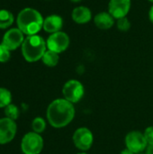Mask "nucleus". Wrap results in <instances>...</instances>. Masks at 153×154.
<instances>
[{
  "label": "nucleus",
  "instance_id": "f257e3e1",
  "mask_svg": "<svg viewBox=\"0 0 153 154\" xmlns=\"http://www.w3.org/2000/svg\"><path fill=\"white\" fill-rule=\"evenodd\" d=\"M76 110L74 105L65 98H58L52 101L46 112L49 124L54 128H63L69 125L74 119Z\"/></svg>",
  "mask_w": 153,
  "mask_h": 154
},
{
  "label": "nucleus",
  "instance_id": "f03ea898",
  "mask_svg": "<svg viewBox=\"0 0 153 154\" xmlns=\"http://www.w3.org/2000/svg\"><path fill=\"white\" fill-rule=\"evenodd\" d=\"M43 21L40 12L29 7L23 9L16 19L18 28L27 36L37 34L43 27Z\"/></svg>",
  "mask_w": 153,
  "mask_h": 154
},
{
  "label": "nucleus",
  "instance_id": "7ed1b4c3",
  "mask_svg": "<svg viewBox=\"0 0 153 154\" xmlns=\"http://www.w3.org/2000/svg\"><path fill=\"white\" fill-rule=\"evenodd\" d=\"M47 48L44 39L37 34L28 35L22 44V53L28 62H35L41 60Z\"/></svg>",
  "mask_w": 153,
  "mask_h": 154
},
{
  "label": "nucleus",
  "instance_id": "20e7f679",
  "mask_svg": "<svg viewBox=\"0 0 153 154\" xmlns=\"http://www.w3.org/2000/svg\"><path fill=\"white\" fill-rule=\"evenodd\" d=\"M62 94L66 100L72 104L79 102L85 94L83 84L77 79H70L67 81L62 88Z\"/></svg>",
  "mask_w": 153,
  "mask_h": 154
},
{
  "label": "nucleus",
  "instance_id": "39448f33",
  "mask_svg": "<svg viewBox=\"0 0 153 154\" xmlns=\"http://www.w3.org/2000/svg\"><path fill=\"white\" fill-rule=\"evenodd\" d=\"M21 148L24 154L41 153L43 148V139L40 134L28 133L22 139Z\"/></svg>",
  "mask_w": 153,
  "mask_h": 154
},
{
  "label": "nucleus",
  "instance_id": "423d86ee",
  "mask_svg": "<svg viewBox=\"0 0 153 154\" xmlns=\"http://www.w3.org/2000/svg\"><path fill=\"white\" fill-rule=\"evenodd\" d=\"M124 142L126 148L134 154L143 152L148 147L144 134L140 131H132L128 133L125 136Z\"/></svg>",
  "mask_w": 153,
  "mask_h": 154
},
{
  "label": "nucleus",
  "instance_id": "0eeeda50",
  "mask_svg": "<svg viewBox=\"0 0 153 154\" xmlns=\"http://www.w3.org/2000/svg\"><path fill=\"white\" fill-rule=\"evenodd\" d=\"M72 141L77 149L85 152L92 147L94 143V135L88 128L79 127L74 132Z\"/></svg>",
  "mask_w": 153,
  "mask_h": 154
},
{
  "label": "nucleus",
  "instance_id": "6e6552de",
  "mask_svg": "<svg viewBox=\"0 0 153 154\" xmlns=\"http://www.w3.org/2000/svg\"><path fill=\"white\" fill-rule=\"evenodd\" d=\"M48 50L60 53L65 51L69 46V37L64 32L51 33L46 41Z\"/></svg>",
  "mask_w": 153,
  "mask_h": 154
},
{
  "label": "nucleus",
  "instance_id": "1a4fd4ad",
  "mask_svg": "<svg viewBox=\"0 0 153 154\" xmlns=\"http://www.w3.org/2000/svg\"><path fill=\"white\" fill-rule=\"evenodd\" d=\"M24 39L23 33L19 28H12L5 33L2 44L9 51H14L23 44Z\"/></svg>",
  "mask_w": 153,
  "mask_h": 154
},
{
  "label": "nucleus",
  "instance_id": "9d476101",
  "mask_svg": "<svg viewBox=\"0 0 153 154\" xmlns=\"http://www.w3.org/2000/svg\"><path fill=\"white\" fill-rule=\"evenodd\" d=\"M16 124L9 118L0 119V144L10 143L16 134Z\"/></svg>",
  "mask_w": 153,
  "mask_h": 154
},
{
  "label": "nucleus",
  "instance_id": "9b49d317",
  "mask_svg": "<svg viewBox=\"0 0 153 154\" xmlns=\"http://www.w3.org/2000/svg\"><path fill=\"white\" fill-rule=\"evenodd\" d=\"M131 8V0H110L108 5L109 14L115 19L125 17Z\"/></svg>",
  "mask_w": 153,
  "mask_h": 154
},
{
  "label": "nucleus",
  "instance_id": "f8f14e48",
  "mask_svg": "<svg viewBox=\"0 0 153 154\" xmlns=\"http://www.w3.org/2000/svg\"><path fill=\"white\" fill-rule=\"evenodd\" d=\"M63 27V20L60 15L51 14L47 16L43 21V29L45 32L50 33H54L60 32Z\"/></svg>",
  "mask_w": 153,
  "mask_h": 154
},
{
  "label": "nucleus",
  "instance_id": "ddd939ff",
  "mask_svg": "<svg viewBox=\"0 0 153 154\" xmlns=\"http://www.w3.org/2000/svg\"><path fill=\"white\" fill-rule=\"evenodd\" d=\"M94 23L97 28L101 30H108L115 24V18L109 14V12H100L95 16Z\"/></svg>",
  "mask_w": 153,
  "mask_h": 154
},
{
  "label": "nucleus",
  "instance_id": "4468645a",
  "mask_svg": "<svg viewBox=\"0 0 153 154\" xmlns=\"http://www.w3.org/2000/svg\"><path fill=\"white\" fill-rule=\"evenodd\" d=\"M72 19L78 24L88 23L92 19V13L89 8L86 6H78L72 11Z\"/></svg>",
  "mask_w": 153,
  "mask_h": 154
},
{
  "label": "nucleus",
  "instance_id": "2eb2a0df",
  "mask_svg": "<svg viewBox=\"0 0 153 154\" xmlns=\"http://www.w3.org/2000/svg\"><path fill=\"white\" fill-rule=\"evenodd\" d=\"M42 62L48 66V67H55L60 60V57H59V53L52 51L50 50H48L45 51V53L43 54L42 58Z\"/></svg>",
  "mask_w": 153,
  "mask_h": 154
},
{
  "label": "nucleus",
  "instance_id": "dca6fc26",
  "mask_svg": "<svg viewBox=\"0 0 153 154\" xmlns=\"http://www.w3.org/2000/svg\"><path fill=\"white\" fill-rule=\"evenodd\" d=\"M14 23L13 14L5 9L0 10V29H5L11 26Z\"/></svg>",
  "mask_w": 153,
  "mask_h": 154
},
{
  "label": "nucleus",
  "instance_id": "f3484780",
  "mask_svg": "<svg viewBox=\"0 0 153 154\" xmlns=\"http://www.w3.org/2000/svg\"><path fill=\"white\" fill-rule=\"evenodd\" d=\"M12 101V94L11 92L4 88H0V108L6 107L11 104Z\"/></svg>",
  "mask_w": 153,
  "mask_h": 154
},
{
  "label": "nucleus",
  "instance_id": "a211bd4d",
  "mask_svg": "<svg viewBox=\"0 0 153 154\" xmlns=\"http://www.w3.org/2000/svg\"><path fill=\"white\" fill-rule=\"evenodd\" d=\"M32 127L34 133L41 134L46 128V122L42 117H36L32 123Z\"/></svg>",
  "mask_w": 153,
  "mask_h": 154
},
{
  "label": "nucleus",
  "instance_id": "6ab92c4d",
  "mask_svg": "<svg viewBox=\"0 0 153 154\" xmlns=\"http://www.w3.org/2000/svg\"><path fill=\"white\" fill-rule=\"evenodd\" d=\"M5 114L7 118L12 119L14 121L16 120L19 117V116H20V112H19L18 107L15 105H13V104L8 105L5 108Z\"/></svg>",
  "mask_w": 153,
  "mask_h": 154
},
{
  "label": "nucleus",
  "instance_id": "aec40b11",
  "mask_svg": "<svg viewBox=\"0 0 153 154\" xmlns=\"http://www.w3.org/2000/svg\"><path fill=\"white\" fill-rule=\"evenodd\" d=\"M131 27V23L129 22L128 18L123 17L117 20V28L122 32H127Z\"/></svg>",
  "mask_w": 153,
  "mask_h": 154
},
{
  "label": "nucleus",
  "instance_id": "412c9836",
  "mask_svg": "<svg viewBox=\"0 0 153 154\" xmlns=\"http://www.w3.org/2000/svg\"><path fill=\"white\" fill-rule=\"evenodd\" d=\"M10 59V51L2 43L0 44V62H6Z\"/></svg>",
  "mask_w": 153,
  "mask_h": 154
},
{
  "label": "nucleus",
  "instance_id": "4be33fe9",
  "mask_svg": "<svg viewBox=\"0 0 153 154\" xmlns=\"http://www.w3.org/2000/svg\"><path fill=\"white\" fill-rule=\"evenodd\" d=\"M144 136L148 143V145L153 144V126H149L144 131Z\"/></svg>",
  "mask_w": 153,
  "mask_h": 154
},
{
  "label": "nucleus",
  "instance_id": "5701e85b",
  "mask_svg": "<svg viewBox=\"0 0 153 154\" xmlns=\"http://www.w3.org/2000/svg\"><path fill=\"white\" fill-rule=\"evenodd\" d=\"M146 152L147 154H153V144L148 145V147L146 149Z\"/></svg>",
  "mask_w": 153,
  "mask_h": 154
},
{
  "label": "nucleus",
  "instance_id": "b1692460",
  "mask_svg": "<svg viewBox=\"0 0 153 154\" xmlns=\"http://www.w3.org/2000/svg\"><path fill=\"white\" fill-rule=\"evenodd\" d=\"M149 18H150V21L153 23V5L151 7V9H150V12H149Z\"/></svg>",
  "mask_w": 153,
  "mask_h": 154
},
{
  "label": "nucleus",
  "instance_id": "393cba45",
  "mask_svg": "<svg viewBox=\"0 0 153 154\" xmlns=\"http://www.w3.org/2000/svg\"><path fill=\"white\" fill-rule=\"evenodd\" d=\"M120 154H134L133 152H131L130 150H128L127 148L126 149H124V150H123L121 152H120Z\"/></svg>",
  "mask_w": 153,
  "mask_h": 154
},
{
  "label": "nucleus",
  "instance_id": "a878e982",
  "mask_svg": "<svg viewBox=\"0 0 153 154\" xmlns=\"http://www.w3.org/2000/svg\"><path fill=\"white\" fill-rule=\"evenodd\" d=\"M71 2H73V3H78V2H80L81 0H70Z\"/></svg>",
  "mask_w": 153,
  "mask_h": 154
},
{
  "label": "nucleus",
  "instance_id": "bb28decb",
  "mask_svg": "<svg viewBox=\"0 0 153 154\" xmlns=\"http://www.w3.org/2000/svg\"><path fill=\"white\" fill-rule=\"evenodd\" d=\"M77 154H87V153H86V152H79V153H77Z\"/></svg>",
  "mask_w": 153,
  "mask_h": 154
},
{
  "label": "nucleus",
  "instance_id": "cd10ccee",
  "mask_svg": "<svg viewBox=\"0 0 153 154\" xmlns=\"http://www.w3.org/2000/svg\"><path fill=\"white\" fill-rule=\"evenodd\" d=\"M138 154H147V152H146V153H144V152H141V153H138Z\"/></svg>",
  "mask_w": 153,
  "mask_h": 154
},
{
  "label": "nucleus",
  "instance_id": "c85d7f7f",
  "mask_svg": "<svg viewBox=\"0 0 153 154\" xmlns=\"http://www.w3.org/2000/svg\"><path fill=\"white\" fill-rule=\"evenodd\" d=\"M150 2H151V3H153V0H149Z\"/></svg>",
  "mask_w": 153,
  "mask_h": 154
}]
</instances>
